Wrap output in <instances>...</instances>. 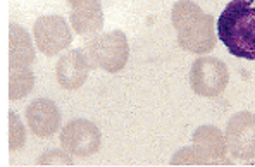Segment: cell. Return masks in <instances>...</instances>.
I'll use <instances>...</instances> for the list:
<instances>
[{"label":"cell","instance_id":"6da1fadb","mask_svg":"<svg viewBox=\"0 0 255 167\" xmlns=\"http://www.w3.org/2000/svg\"><path fill=\"white\" fill-rule=\"evenodd\" d=\"M171 21L183 50L195 55H205L214 50L217 42L214 17L204 12L193 0H178L172 5Z\"/></svg>","mask_w":255,"mask_h":167},{"label":"cell","instance_id":"7a4b0ae2","mask_svg":"<svg viewBox=\"0 0 255 167\" xmlns=\"http://www.w3.org/2000/svg\"><path fill=\"white\" fill-rule=\"evenodd\" d=\"M217 36L235 57L255 61V7L231 0L217 21Z\"/></svg>","mask_w":255,"mask_h":167},{"label":"cell","instance_id":"3957f363","mask_svg":"<svg viewBox=\"0 0 255 167\" xmlns=\"http://www.w3.org/2000/svg\"><path fill=\"white\" fill-rule=\"evenodd\" d=\"M86 57L92 68H99L106 73L116 74L125 69L129 59V45L123 31L102 33L95 35L86 42Z\"/></svg>","mask_w":255,"mask_h":167},{"label":"cell","instance_id":"277c9868","mask_svg":"<svg viewBox=\"0 0 255 167\" xmlns=\"http://www.w3.org/2000/svg\"><path fill=\"white\" fill-rule=\"evenodd\" d=\"M230 83V71L226 62L217 57H198L190 69V86L193 93L205 98L223 95Z\"/></svg>","mask_w":255,"mask_h":167},{"label":"cell","instance_id":"5b68a950","mask_svg":"<svg viewBox=\"0 0 255 167\" xmlns=\"http://www.w3.org/2000/svg\"><path fill=\"white\" fill-rule=\"evenodd\" d=\"M228 152L235 161H252L255 159V114L249 110L231 116L226 124Z\"/></svg>","mask_w":255,"mask_h":167},{"label":"cell","instance_id":"8992f818","mask_svg":"<svg viewBox=\"0 0 255 167\" xmlns=\"http://www.w3.org/2000/svg\"><path fill=\"white\" fill-rule=\"evenodd\" d=\"M33 36L38 50L47 57L61 54L73 42V33L67 21L55 14L38 17L33 26Z\"/></svg>","mask_w":255,"mask_h":167},{"label":"cell","instance_id":"52a82bcc","mask_svg":"<svg viewBox=\"0 0 255 167\" xmlns=\"http://www.w3.org/2000/svg\"><path fill=\"white\" fill-rule=\"evenodd\" d=\"M102 143V133L95 122L88 119H74L67 122L61 131V145L69 155L90 157L97 154Z\"/></svg>","mask_w":255,"mask_h":167},{"label":"cell","instance_id":"ba28073f","mask_svg":"<svg viewBox=\"0 0 255 167\" xmlns=\"http://www.w3.org/2000/svg\"><path fill=\"white\" fill-rule=\"evenodd\" d=\"M29 131L38 138H48L61 128V110L48 98H36L24 109Z\"/></svg>","mask_w":255,"mask_h":167},{"label":"cell","instance_id":"9c48e42d","mask_svg":"<svg viewBox=\"0 0 255 167\" xmlns=\"http://www.w3.org/2000/svg\"><path fill=\"white\" fill-rule=\"evenodd\" d=\"M90 69L92 64L85 52L73 48L59 59L55 66V80L64 90H78L85 84Z\"/></svg>","mask_w":255,"mask_h":167},{"label":"cell","instance_id":"30bf717a","mask_svg":"<svg viewBox=\"0 0 255 167\" xmlns=\"http://www.w3.org/2000/svg\"><path fill=\"white\" fill-rule=\"evenodd\" d=\"M191 142H193L195 147L202 152L207 159H211L212 164H224L230 166L231 161L226 159L228 154V145H226V138L221 133L219 128L211 124H204L200 128H197L193 131V136H191Z\"/></svg>","mask_w":255,"mask_h":167},{"label":"cell","instance_id":"8fae6325","mask_svg":"<svg viewBox=\"0 0 255 167\" xmlns=\"http://www.w3.org/2000/svg\"><path fill=\"white\" fill-rule=\"evenodd\" d=\"M35 61L31 36L21 24L9 26V69H26Z\"/></svg>","mask_w":255,"mask_h":167},{"label":"cell","instance_id":"7c38bea8","mask_svg":"<svg viewBox=\"0 0 255 167\" xmlns=\"http://www.w3.org/2000/svg\"><path fill=\"white\" fill-rule=\"evenodd\" d=\"M71 26L73 29L81 36L86 35H97L104 26V12L100 3L93 5L76 7L71 12Z\"/></svg>","mask_w":255,"mask_h":167},{"label":"cell","instance_id":"4fadbf2b","mask_svg":"<svg viewBox=\"0 0 255 167\" xmlns=\"http://www.w3.org/2000/svg\"><path fill=\"white\" fill-rule=\"evenodd\" d=\"M35 76L29 68L26 69H9V98L21 100L33 90Z\"/></svg>","mask_w":255,"mask_h":167},{"label":"cell","instance_id":"5bb4252c","mask_svg":"<svg viewBox=\"0 0 255 167\" xmlns=\"http://www.w3.org/2000/svg\"><path fill=\"white\" fill-rule=\"evenodd\" d=\"M171 166H214L211 159H207L195 145L185 147L174 154L171 159Z\"/></svg>","mask_w":255,"mask_h":167},{"label":"cell","instance_id":"9a60e30c","mask_svg":"<svg viewBox=\"0 0 255 167\" xmlns=\"http://www.w3.org/2000/svg\"><path fill=\"white\" fill-rule=\"evenodd\" d=\"M26 143V128L16 112H9V150L17 152Z\"/></svg>","mask_w":255,"mask_h":167},{"label":"cell","instance_id":"2e32d148","mask_svg":"<svg viewBox=\"0 0 255 167\" xmlns=\"http://www.w3.org/2000/svg\"><path fill=\"white\" fill-rule=\"evenodd\" d=\"M38 164L40 166H52V164H61V166H71L73 161H71L69 154H66V150H50L43 155V157L38 159Z\"/></svg>","mask_w":255,"mask_h":167},{"label":"cell","instance_id":"e0dca14e","mask_svg":"<svg viewBox=\"0 0 255 167\" xmlns=\"http://www.w3.org/2000/svg\"><path fill=\"white\" fill-rule=\"evenodd\" d=\"M66 3L73 9L76 7H85V5H93V3H100V0H66Z\"/></svg>","mask_w":255,"mask_h":167},{"label":"cell","instance_id":"ac0fdd59","mask_svg":"<svg viewBox=\"0 0 255 167\" xmlns=\"http://www.w3.org/2000/svg\"><path fill=\"white\" fill-rule=\"evenodd\" d=\"M247 2H249L250 5H252V3H255V0H247Z\"/></svg>","mask_w":255,"mask_h":167}]
</instances>
